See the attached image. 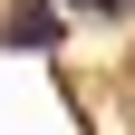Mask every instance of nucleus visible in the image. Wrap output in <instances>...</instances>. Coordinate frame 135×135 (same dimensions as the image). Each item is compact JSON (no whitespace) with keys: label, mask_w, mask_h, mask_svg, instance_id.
<instances>
[{"label":"nucleus","mask_w":135,"mask_h":135,"mask_svg":"<svg viewBox=\"0 0 135 135\" xmlns=\"http://www.w3.org/2000/svg\"><path fill=\"white\" fill-rule=\"evenodd\" d=\"M68 39V10L58 0H20L10 20H0V48H58Z\"/></svg>","instance_id":"obj_1"},{"label":"nucleus","mask_w":135,"mask_h":135,"mask_svg":"<svg viewBox=\"0 0 135 135\" xmlns=\"http://www.w3.org/2000/svg\"><path fill=\"white\" fill-rule=\"evenodd\" d=\"M77 10H97V0H77Z\"/></svg>","instance_id":"obj_2"}]
</instances>
